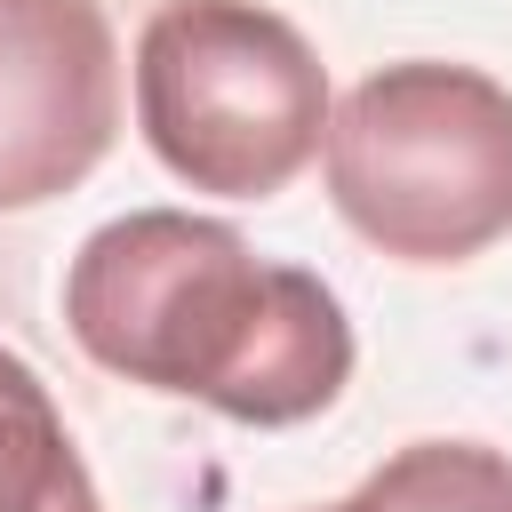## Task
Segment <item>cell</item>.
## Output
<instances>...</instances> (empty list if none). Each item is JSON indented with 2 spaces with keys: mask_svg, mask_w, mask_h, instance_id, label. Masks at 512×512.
<instances>
[{
  "mask_svg": "<svg viewBox=\"0 0 512 512\" xmlns=\"http://www.w3.org/2000/svg\"><path fill=\"white\" fill-rule=\"evenodd\" d=\"M120 136V40L104 0H0V216L96 176Z\"/></svg>",
  "mask_w": 512,
  "mask_h": 512,
  "instance_id": "277c9868",
  "label": "cell"
},
{
  "mask_svg": "<svg viewBox=\"0 0 512 512\" xmlns=\"http://www.w3.org/2000/svg\"><path fill=\"white\" fill-rule=\"evenodd\" d=\"M328 64L264 0H160L136 32V128L216 200L288 192L328 136Z\"/></svg>",
  "mask_w": 512,
  "mask_h": 512,
  "instance_id": "3957f363",
  "label": "cell"
},
{
  "mask_svg": "<svg viewBox=\"0 0 512 512\" xmlns=\"http://www.w3.org/2000/svg\"><path fill=\"white\" fill-rule=\"evenodd\" d=\"M320 512H368V496H360V488H352V496H344V504H320Z\"/></svg>",
  "mask_w": 512,
  "mask_h": 512,
  "instance_id": "52a82bcc",
  "label": "cell"
},
{
  "mask_svg": "<svg viewBox=\"0 0 512 512\" xmlns=\"http://www.w3.org/2000/svg\"><path fill=\"white\" fill-rule=\"evenodd\" d=\"M336 216L400 264H472L512 240V88L408 56L368 72L320 136Z\"/></svg>",
  "mask_w": 512,
  "mask_h": 512,
  "instance_id": "7a4b0ae2",
  "label": "cell"
},
{
  "mask_svg": "<svg viewBox=\"0 0 512 512\" xmlns=\"http://www.w3.org/2000/svg\"><path fill=\"white\" fill-rule=\"evenodd\" d=\"M0 512H104L48 384L0 344Z\"/></svg>",
  "mask_w": 512,
  "mask_h": 512,
  "instance_id": "5b68a950",
  "label": "cell"
},
{
  "mask_svg": "<svg viewBox=\"0 0 512 512\" xmlns=\"http://www.w3.org/2000/svg\"><path fill=\"white\" fill-rule=\"evenodd\" d=\"M368 512H512V456L488 440H408L360 480Z\"/></svg>",
  "mask_w": 512,
  "mask_h": 512,
  "instance_id": "8992f818",
  "label": "cell"
},
{
  "mask_svg": "<svg viewBox=\"0 0 512 512\" xmlns=\"http://www.w3.org/2000/svg\"><path fill=\"white\" fill-rule=\"evenodd\" d=\"M72 344L144 392L200 400L232 424L280 432L352 384V320L304 264L256 256L224 216L128 208L72 248Z\"/></svg>",
  "mask_w": 512,
  "mask_h": 512,
  "instance_id": "6da1fadb",
  "label": "cell"
}]
</instances>
